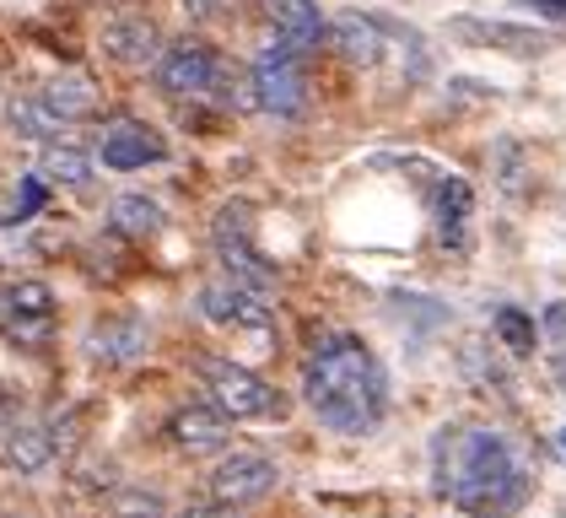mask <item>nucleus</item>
Listing matches in <instances>:
<instances>
[{
  "instance_id": "nucleus-4",
  "label": "nucleus",
  "mask_w": 566,
  "mask_h": 518,
  "mask_svg": "<svg viewBox=\"0 0 566 518\" xmlns=\"http://www.w3.org/2000/svg\"><path fill=\"white\" fill-rule=\"evenodd\" d=\"M60 330V308H54V287L49 281H11L0 287V335L17 351H44Z\"/></svg>"
},
{
  "instance_id": "nucleus-6",
  "label": "nucleus",
  "mask_w": 566,
  "mask_h": 518,
  "mask_svg": "<svg viewBox=\"0 0 566 518\" xmlns=\"http://www.w3.org/2000/svg\"><path fill=\"white\" fill-rule=\"evenodd\" d=\"M249 92H254V103H260L264 114H275V120H297L307 103V82H303V65H297V49L292 43H264L260 54H254V65H249Z\"/></svg>"
},
{
  "instance_id": "nucleus-5",
  "label": "nucleus",
  "mask_w": 566,
  "mask_h": 518,
  "mask_svg": "<svg viewBox=\"0 0 566 518\" xmlns=\"http://www.w3.org/2000/svg\"><path fill=\"white\" fill-rule=\"evenodd\" d=\"M211 244H217V259L227 276H238V281L254 287V292H270V287H275V265L260 255V244H254V211H249L243 200H232V206L217 211Z\"/></svg>"
},
{
  "instance_id": "nucleus-8",
  "label": "nucleus",
  "mask_w": 566,
  "mask_h": 518,
  "mask_svg": "<svg viewBox=\"0 0 566 518\" xmlns=\"http://www.w3.org/2000/svg\"><path fill=\"white\" fill-rule=\"evenodd\" d=\"M200 384L211 394V405H221L232 422H254V416H270V411H275V388L264 384L254 367H243V362L206 356V362H200Z\"/></svg>"
},
{
  "instance_id": "nucleus-9",
  "label": "nucleus",
  "mask_w": 566,
  "mask_h": 518,
  "mask_svg": "<svg viewBox=\"0 0 566 518\" xmlns=\"http://www.w3.org/2000/svg\"><path fill=\"white\" fill-rule=\"evenodd\" d=\"M275 459H264V454H227L217 470L206 475V497H217L227 508H249V503H264L270 491H275Z\"/></svg>"
},
{
  "instance_id": "nucleus-31",
  "label": "nucleus",
  "mask_w": 566,
  "mask_h": 518,
  "mask_svg": "<svg viewBox=\"0 0 566 518\" xmlns=\"http://www.w3.org/2000/svg\"><path fill=\"white\" fill-rule=\"evenodd\" d=\"M556 373H562V384H566V356H562V362H556ZM562 394H566V388H562Z\"/></svg>"
},
{
  "instance_id": "nucleus-18",
  "label": "nucleus",
  "mask_w": 566,
  "mask_h": 518,
  "mask_svg": "<svg viewBox=\"0 0 566 518\" xmlns=\"http://www.w3.org/2000/svg\"><path fill=\"white\" fill-rule=\"evenodd\" d=\"M39 97H44L65 125H82V120L97 114V82L82 76V71H60V76H49V82L39 86Z\"/></svg>"
},
{
  "instance_id": "nucleus-11",
  "label": "nucleus",
  "mask_w": 566,
  "mask_h": 518,
  "mask_svg": "<svg viewBox=\"0 0 566 518\" xmlns=\"http://www.w3.org/2000/svg\"><path fill=\"white\" fill-rule=\"evenodd\" d=\"M97 157H103V168L135 173V168H146V163H163L168 157V141L151 125H140V120H114V125H103V135H97Z\"/></svg>"
},
{
  "instance_id": "nucleus-7",
  "label": "nucleus",
  "mask_w": 566,
  "mask_h": 518,
  "mask_svg": "<svg viewBox=\"0 0 566 518\" xmlns=\"http://www.w3.org/2000/svg\"><path fill=\"white\" fill-rule=\"evenodd\" d=\"M264 298L270 292H254V287H243L238 276L221 270L217 281L200 287V313L221 330H238V335H275V308Z\"/></svg>"
},
{
  "instance_id": "nucleus-33",
  "label": "nucleus",
  "mask_w": 566,
  "mask_h": 518,
  "mask_svg": "<svg viewBox=\"0 0 566 518\" xmlns=\"http://www.w3.org/2000/svg\"><path fill=\"white\" fill-rule=\"evenodd\" d=\"M562 518H566V514H562Z\"/></svg>"
},
{
  "instance_id": "nucleus-17",
  "label": "nucleus",
  "mask_w": 566,
  "mask_h": 518,
  "mask_svg": "<svg viewBox=\"0 0 566 518\" xmlns=\"http://www.w3.org/2000/svg\"><path fill=\"white\" fill-rule=\"evenodd\" d=\"M329 43L350 65H378L384 60V22L378 17H361V11H340L329 22Z\"/></svg>"
},
{
  "instance_id": "nucleus-12",
  "label": "nucleus",
  "mask_w": 566,
  "mask_h": 518,
  "mask_svg": "<svg viewBox=\"0 0 566 518\" xmlns=\"http://www.w3.org/2000/svg\"><path fill=\"white\" fill-rule=\"evenodd\" d=\"M54 432L39 427V422H11V427L0 432V470L17 475V480H33V475H44L54 465Z\"/></svg>"
},
{
  "instance_id": "nucleus-27",
  "label": "nucleus",
  "mask_w": 566,
  "mask_h": 518,
  "mask_svg": "<svg viewBox=\"0 0 566 518\" xmlns=\"http://www.w3.org/2000/svg\"><path fill=\"white\" fill-rule=\"evenodd\" d=\"M545 330H551V335H562V341H566V302H556V308L545 313Z\"/></svg>"
},
{
  "instance_id": "nucleus-30",
  "label": "nucleus",
  "mask_w": 566,
  "mask_h": 518,
  "mask_svg": "<svg viewBox=\"0 0 566 518\" xmlns=\"http://www.w3.org/2000/svg\"><path fill=\"white\" fill-rule=\"evenodd\" d=\"M0 518H28L22 508H0Z\"/></svg>"
},
{
  "instance_id": "nucleus-26",
  "label": "nucleus",
  "mask_w": 566,
  "mask_h": 518,
  "mask_svg": "<svg viewBox=\"0 0 566 518\" xmlns=\"http://www.w3.org/2000/svg\"><path fill=\"white\" fill-rule=\"evenodd\" d=\"M184 11H189V17H200V22H211V17L238 11V0H184Z\"/></svg>"
},
{
  "instance_id": "nucleus-23",
  "label": "nucleus",
  "mask_w": 566,
  "mask_h": 518,
  "mask_svg": "<svg viewBox=\"0 0 566 518\" xmlns=\"http://www.w3.org/2000/svg\"><path fill=\"white\" fill-rule=\"evenodd\" d=\"M491 330H496V341L507 345L513 356H528L534 341H539V330H534V313H523V308H496V319H491Z\"/></svg>"
},
{
  "instance_id": "nucleus-22",
  "label": "nucleus",
  "mask_w": 566,
  "mask_h": 518,
  "mask_svg": "<svg viewBox=\"0 0 566 518\" xmlns=\"http://www.w3.org/2000/svg\"><path fill=\"white\" fill-rule=\"evenodd\" d=\"M108 221H114L119 232H130V238H157V232L168 227L163 206L146 200V195H119V200L108 206Z\"/></svg>"
},
{
  "instance_id": "nucleus-10",
  "label": "nucleus",
  "mask_w": 566,
  "mask_h": 518,
  "mask_svg": "<svg viewBox=\"0 0 566 518\" xmlns=\"http://www.w3.org/2000/svg\"><path fill=\"white\" fill-rule=\"evenodd\" d=\"M103 54L114 60V65H125V71H146V65H157L163 60V33H157V22L151 17H140V11H119V17H108L103 22Z\"/></svg>"
},
{
  "instance_id": "nucleus-1",
  "label": "nucleus",
  "mask_w": 566,
  "mask_h": 518,
  "mask_svg": "<svg viewBox=\"0 0 566 518\" xmlns=\"http://www.w3.org/2000/svg\"><path fill=\"white\" fill-rule=\"evenodd\" d=\"M437 486L475 518H513L528 497L513 443L491 427H453L437 437Z\"/></svg>"
},
{
  "instance_id": "nucleus-25",
  "label": "nucleus",
  "mask_w": 566,
  "mask_h": 518,
  "mask_svg": "<svg viewBox=\"0 0 566 518\" xmlns=\"http://www.w3.org/2000/svg\"><path fill=\"white\" fill-rule=\"evenodd\" d=\"M44 173H28V178H22V189H17V206H11V216H6V221H28V216L39 211V206H44Z\"/></svg>"
},
{
  "instance_id": "nucleus-2",
  "label": "nucleus",
  "mask_w": 566,
  "mask_h": 518,
  "mask_svg": "<svg viewBox=\"0 0 566 518\" xmlns=\"http://www.w3.org/2000/svg\"><path fill=\"white\" fill-rule=\"evenodd\" d=\"M303 400L307 411L329 432H373L389 411V379L378 367V356L350 335L324 341L303 367Z\"/></svg>"
},
{
  "instance_id": "nucleus-32",
  "label": "nucleus",
  "mask_w": 566,
  "mask_h": 518,
  "mask_svg": "<svg viewBox=\"0 0 566 518\" xmlns=\"http://www.w3.org/2000/svg\"><path fill=\"white\" fill-rule=\"evenodd\" d=\"M562 448H566V427H562Z\"/></svg>"
},
{
  "instance_id": "nucleus-24",
  "label": "nucleus",
  "mask_w": 566,
  "mask_h": 518,
  "mask_svg": "<svg viewBox=\"0 0 566 518\" xmlns=\"http://www.w3.org/2000/svg\"><path fill=\"white\" fill-rule=\"evenodd\" d=\"M108 514L114 518H168V497L151 491V486H125L108 497Z\"/></svg>"
},
{
  "instance_id": "nucleus-14",
  "label": "nucleus",
  "mask_w": 566,
  "mask_h": 518,
  "mask_svg": "<svg viewBox=\"0 0 566 518\" xmlns=\"http://www.w3.org/2000/svg\"><path fill=\"white\" fill-rule=\"evenodd\" d=\"M470 216H475V189H470V178L442 173V178H437V189H432L437 238H442L448 249H464V244H470Z\"/></svg>"
},
{
  "instance_id": "nucleus-28",
  "label": "nucleus",
  "mask_w": 566,
  "mask_h": 518,
  "mask_svg": "<svg viewBox=\"0 0 566 518\" xmlns=\"http://www.w3.org/2000/svg\"><path fill=\"white\" fill-rule=\"evenodd\" d=\"M523 6H534V11H545V17L566 22V0H523Z\"/></svg>"
},
{
  "instance_id": "nucleus-21",
  "label": "nucleus",
  "mask_w": 566,
  "mask_h": 518,
  "mask_svg": "<svg viewBox=\"0 0 566 518\" xmlns=\"http://www.w3.org/2000/svg\"><path fill=\"white\" fill-rule=\"evenodd\" d=\"M6 120H11V130L22 135V141H39V146H49L60 130H65V120L49 108L44 97L33 92V97H11V108H6Z\"/></svg>"
},
{
  "instance_id": "nucleus-13",
  "label": "nucleus",
  "mask_w": 566,
  "mask_h": 518,
  "mask_svg": "<svg viewBox=\"0 0 566 518\" xmlns=\"http://www.w3.org/2000/svg\"><path fill=\"white\" fill-rule=\"evenodd\" d=\"M146 345H151V330H146V319H135V313L97 319V324L87 330V356L92 362H103V367L140 362V356H146Z\"/></svg>"
},
{
  "instance_id": "nucleus-16",
  "label": "nucleus",
  "mask_w": 566,
  "mask_h": 518,
  "mask_svg": "<svg viewBox=\"0 0 566 518\" xmlns=\"http://www.w3.org/2000/svg\"><path fill=\"white\" fill-rule=\"evenodd\" d=\"M264 22L275 28V39L292 43L297 54L318 49V39H329V22H324L318 0H264Z\"/></svg>"
},
{
  "instance_id": "nucleus-15",
  "label": "nucleus",
  "mask_w": 566,
  "mask_h": 518,
  "mask_svg": "<svg viewBox=\"0 0 566 518\" xmlns=\"http://www.w3.org/2000/svg\"><path fill=\"white\" fill-rule=\"evenodd\" d=\"M168 437H174L184 454H217L232 437V416L221 405H184L174 422H168Z\"/></svg>"
},
{
  "instance_id": "nucleus-29",
  "label": "nucleus",
  "mask_w": 566,
  "mask_h": 518,
  "mask_svg": "<svg viewBox=\"0 0 566 518\" xmlns=\"http://www.w3.org/2000/svg\"><path fill=\"white\" fill-rule=\"evenodd\" d=\"M11 422H17V405H11V400H6V394H0V432L11 427Z\"/></svg>"
},
{
  "instance_id": "nucleus-3",
  "label": "nucleus",
  "mask_w": 566,
  "mask_h": 518,
  "mask_svg": "<svg viewBox=\"0 0 566 518\" xmlns=\"http://www.w3.org/2000/svg\"><path fill=\"white\" fill-rule=\"evenodd\" d=\"M151 71H157V86H163L168 97H189V103H195V97L227 103V86H232L221 54L206 39H174Z\"/></svg>"
},
{
  "instance_id": "nucleus-20",
  "label": "nucleus",
  "mask_w": 566,
  "mask_h": 518,
  "mask_svg": "<svg viewBox=\"0 0 566 518\" xmlns=\"http://www.w3.org/2000/svg\"><path fill=\"white\" fill-rule=\"evenodd\" d=\"M39 173H44V184H60V189H87L97 163H92V152L71 146V141H49Z\"/></svg>"
},
{
  "instance_id": "nucleus-19",
  "label": "nucleus",
  "mask_w": 566,
  "mask_h": 518,
  "mask_svg": "<svg viewBox=\"0 0 566 518\" xmlns=\"http://www.w3.org/2000/svg\"><path fill=\"white\" fill-rule=\"evenodd\" d=\"M453 39L485 43V49H507V54H545V33L534 28H513V22H480V17H459Z\"/></svg>"
}]
</instances>
